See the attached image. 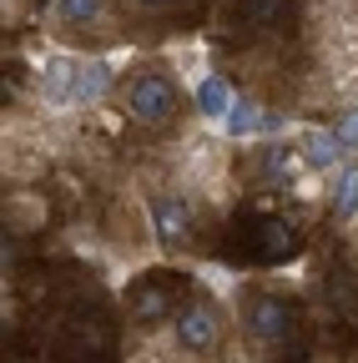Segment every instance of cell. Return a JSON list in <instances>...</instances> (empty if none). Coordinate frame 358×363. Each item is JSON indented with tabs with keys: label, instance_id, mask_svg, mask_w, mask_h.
<instances>
[{
	"label": "cell",
	"instance_id": "obj_16",
	"mask_svg": "<svg viewBox=\"0 0 358 363\" xmlns=\"http://www.w3.org/2000/svg\"><path fill=\"white\" fill-rule=\"evenodd\" d=\"M288 11H293V0H242V16L252 26H267V30H278L288 21Z\"/></svg>",
	"mask_w": 358,
	"mask_h": 363
},
{
	"label": "cell",
	"instance_id": "obj_12",
	"mask_svg": "<svg viewBox=\"0 0 358 363\" xmlns=\"http://www.w3.org/2000/svg\"><path fill=\"white\" fill-rule=\"evenodd\" d=\"M172 308V288L162 278H147L126 293V313H131V323H157V318H167Z\"/></svg>",
	"mask_w": 358,
	"mask_h": 363
},
{
	"label": "cell",
	"instance_id": "obj_3",
	"mask_svg": "<svg viewBox=\"0 0 358 363\" xmlns=\"http://www.w3.org/2000/svg\"><path fill=\"white\" fill-rule=\"evenodd\" d=\"M293 318H298V308L283 293H247L242 298V333L257 348H283L293 333Z\"/></svg>",
	"mask_w": 358,
	"mask_h": 363
},
{
	"label": "cell",
	"instance_id": "obj_5",
	"mask_svg": "<svg viewBox=\"0 0 358 363\" xmlns=\"http://www.w3.org/2000/svg\"><path fill=\"white\" fill-rule=\"evenodd\" d=\"M177 343H182V353H192V358L217 353L222 348V308L207 303V298L182 303V313H177Z\"/></svg>",
	"mask_w": 358,
	"mask_h": 363
},
{
	"label": "cell",
	"instance_id": "obj_6",
	"mask_svg": "<svg viewBox=\"0 0 358 363\" xmlns=\"http://www.w3.org/2000/svg\"><path fill=\"white\" fill-rule=\"evenodd\" d=\"M152 227L167 252H187L197 238V222H192V197L187 192H162L152 197Z\"/></svg>",
	"mask_w": 358,
	"mask_h": 363
},
{
	"label": "cell",
	"instance_id": "obj_19",
	"mask_svg": "<svg viewBox=\"0 0 358 363\" xmlns=\"http://www.w3.org/2000/svg\"><path fill=\"white\" fill-rule=\"evenodd\" d=\"M137 6H147V11H167L172 0H137Z\"/></svg>",
	"mask_w": 358,
	"mask_h": 363
},
{
	"label": "cell",
	"instance_id": "obj_20",
	"mask_svg": "<svg viewBox=\"0 0 358 363\" xmlns=\"http://www.w3.org/2000/svg\"><path fill=\"white\" fill-rule=\"evenodd\" d=\"M323 363H333V358H323Z\"/></svg>",
	"mask_w": 358,
	"mask_h": 363
},
{
	"label": "cell",
	"instance_id": "obj_15",
	"mask_svg": "<svg viewBox=\"0 0 358 363\" xmlns=\"http://www.w3.org/2000/svg\"><path fill=\"white\" fill-rule=\"evenodd\" d=\"M328 207H333L338 222H353V217H358V167H338V172H333Z\"/></svg>",
	"mask_w": 358,
	"mask_h": 363
},
{
	"label": "cell",
	"instance_id": "obj_8",
	"mask_svg": "<svg viewBox=\"0 0 358 363\" xmlns=\"http://www.w3.org/2000/svg\"><path fill=\"white\" fill-rule=\"evenodd\" d=\"M46 172V142L30 136L26 126H11L6 131V177L11 182H30Z\"/></svg>",
	"mask_w": 358,
	"mask_h": 363
},
{
	"label": "cell",
	"instance_id": "obj_9",
	"mask_svg": "<svg viewBox=\"0 0 358 363\" xmlns=\"http://www.w3.org/2000/svg\"><path fill=\"white\" fill-rule=\"evenodd\" d=\"M46 222H51V202L40 197L35 187L16 182L11 197H6V227H11V233H40Z\"/></svg>",
	"mask_w": 358,
	"mask_h": 363
},
{
	"label": "cell",
	"instance_id": "obj_2",
	"mask_svg": "<svg viewBox=\"0 0 358 363\" xmlns=\"http://www.w3.org/2000/svg\"><path fill=\"white\" fill-rule=\"evenodd\" d=\"M116 101H121L126 121L167 126V121H177V111H182V91H177V81L162 76V71H137V76H126L116 86Z\"/></svg>",
	"mask_w": 358,
	"mask_h": 363
},
{
	"label": "cell",
	"instance_id": "obj_4",
	"mask_svg": "<svg viewBox=\"0 0 358 363\" xmlns=\"http://www.w3.org/2000/svg\"><path fill=\"white\" fill-rule=\"evenodd\" d=\"M35 96H40V106H46L51 116L81 111V56L51 51L35 66Z\"/></svg>",
	"mask_w": 358,
	"mask_h": 363
},
{
	"label": "cell",
	"instance_id": "obj_10",
	"mask_svg": "<svg viewBox=\"0 0 358 363\" xmlns=\"http://www.w3.org/2000/svg\"><path fill=\"white\" fill-rule=\"evenodd\" d=\"M293 142H298V152H303V162H308L313 172H333V167L348 157V147L338 142L333 126H303V131H293Z\"/></svg>",
	"mask_w": 358,
	"mask_h": 363
},
{
	"label": "cell",
	"instance_id": "obj_11",
	"mask_svg": "<svg viewBox=\"0 0 358 363\" xmlns=\"http://www.w3.org/2000/svg\"><path fill=\"white\" fill-rule=\"evenodd\" d=\"M293 247H298V227L293 222H283V217L257 222V242H252L257 262H283V257H293Z\"/></svg>",
	"mask_w": 358,
	"mask_h": 363
},
{
	"label": "cell",
	"instance_id": "obj_13",
	"mask_svg": "<svg viewBox=\"0 0 358 363\" xmlns=\"http://www.w3.org/2000/svg\"><path fill=\"white\" fill-rule=\"evenodd\" d=\"M192 96H197V111H202L207 121H222V116L237 106L233 81H228V76H217V71H207L202 81H192Z\"/></svg>",
	"mask_w": 358,
	"mask_h": 363
},
{
	"label": "cell",
	"instance_id": "obj_17",
	"mask_svg": "<svg viewBox=\"0 0 358 363\" xmlns=\"http://www.w3.org/2000/svg\"><path fill=\"white\" fill-rule=\"evenodd\" d=\"M333 131H338V142L348 147V157H358V106H343L333 116Z\"/></svg>",
	"mask_w": 358,
	"mask_h": 363
},
{
	"label": "cell",
	"instance_id": "obj_1",
	"mask_svg": "<svg viewBox=\"0 0 358 363\" xmlns=\"http://www.w3.org/2000/svg\"><path fill=\"white\" fill-rule=\"evenodd\" d=\"M177 182L187 187V197H202V202H228L233 197V162H228V147L212 142V136H192L177 157Z\"/></svg>",
	"mask_w": 358,
	"mask_h": 363
},
{
	"label": "cell",
	"instance_id": "obj_7",
	"mask_svg": "<svg viewBox=\"0 0 358 363\" xmlns=\"http://www.w3.org/2000/svg\"><path fill=\"white\" fill-rule=\"evenodd\" d=\"M222 131L233 136V142H262V136H278L283 131V116H273L262 101H252V96H237V106L222 116Z\"/></svg>",
	"mask_w": 358,
	"mask_h": 363
},
{
	"label": "cell",
	"instance_id": "obj_18",
	"mask_svg": "<svg viewBox=\"0 0 358 363\" xmlns=\"http://www.w3.org/2000/svg\"><path fill=\"white\" fill-rule=\"evenodd\" d=\"M26 16V0H6V21H21Z\"/></svg>",
	"mask_w": 358,
	"mask_h": 363
},
{
	"label": "cell",
	"instance_id": "obj_14",
	"mask_svg": "<svg viewBox=\"0 0 358 363\" xmlns=\"http://www.w3.org/2000/svg\"><path fill=\"white\" fill-rule=\"evenodd\" d=\"M106 0H51V21L61 30H91V26H106Z\"/></svg>",
	"mask_w": 358,
	"mask_h": 363
}]
</instances>
